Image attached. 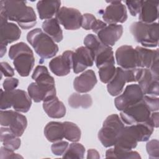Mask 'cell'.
<instances>
[{
    "instance_id": "obj_1",
    "label": "cell",
    "mask_w": 159,
    "mask_h": 159,
    "mask_svg": "<svg viewBox=\"0 0 159 159\" xmlns=\"http://www.w3.org/2000/svg\"><path fill=\"white\" fill-rule=\"evenodd\" d=\"M0 11H2L8 20L16 22L23 29L33 27L37 23L36 14L26 2L20 1H1Z\"/></svg>"
},
{
    "instance_id": "obj_2",
    "label": "cell",
    "mask_w": 159,
    "mask_h": 159,
    "mask_svg": "<svg viewBox=\"0 0 159 159\" xmlns=\"http://www.w3.org/2000/svg\"><path fill=\"white\" fill-rule=\"evenodd\" d=\"M153 128L150 120L124 126L114 146L120 149L131 150L136 147L139 142L147 141L153 133Z\"/></svg>"
},
{
    "instance_id": "obj_3",
    "label": "cell",
    "mask_w": 159,
    "mask_h": 159,
    "mask_svg": "<svg viewBox=\"0 0 159 159\" xmlns=\"http://www.w3.org/2000/svg\"><path fill=\"white\" fill-rule=\"evenodd\" d=\"M9 57L13 60L15 70L20 76L29 75L35 64V58L31 48L24 42H19L11 46Z\"/></svg>"
},
{
    "instance_id": "obj_4",
    "label": "cell",
    "mask_w": 159,
    "mask_h": 159,
    "mask_svg": "<svg viewBox=\"0 0 159 159\" xmlns=\"http://www.w3.org/2000/svg\"><path fill=\"white\" fill-rule=\"evenodd\" d=\"M27 40L37 54L43 59L53 57L58 51V47L53 39L40 28L29 32Z\"/></svg>"
},
{
    "instance_id": "obj_5",
    "label": "cell",
    "mask_w": 159,
    "mask_h": 159,
    "mask_svg": "<svg viewBox=\"0 0 159 159\" xmlns=\"http://www.w3.org/2000/svg\"><path fill=\"white\" fill-rule=\"evenodd\" d=\"M135 40L146 47H156L158 44V24L135 22L130 27Z\"/></svg>"
},
{
    "instance_id": "obj_6",
    "label": "cell",
    "mask_w": 159,
    "mask_h": 159,
    "mask_svg": "<svg viewBox=\"0 0 159 159\" xmlns=\"http://www.w3.org/2000/svg\"><path fill=\"white\" fill-rule=\"evenodd\" d=\"M0 109L5 110L11 107L19 112H27L29 111L32 100L29 94L22 89H14L11 91L1 90Z\"/></svg>"
},
{
    "instance_id": "obj_7",
    "label": "cell",
    "mask_w": 159,
    "mask_h": 159,
    "mask_svg": "<svg viewBox=\"0 0 159 159\" xmlns=\"http://www.w3.org/2000/svg\"><path fill=\"white\" fill-rule=\"evenodd\" d=\"M124 127V122L116 114L107 117L98 132V139L105 147L114 146Z\"/></svg>"
},
{
    "instance_id": "obj_8",
    "label": "cell",
    "mask_w": 159,
    "mask_h": 159,
    "mask_svg": "<svg viewBox=\"0 0 159 159\" xmlns=\"http://www.w3.org/2000/svg\"><path fill=\"white\" fill-rule=\"evenodd\" d=\"M139 68L126 70L120 67L116 68L114 77L107 85L108 93L112 96H117L122 91L126 83L137 82Z\"/></svg>"
},
{
    "instance_id": "obj_9",
    "label": "cell",
    "mask_w": 159,
    "mask_h": 159,
    "mask_svg": "<svg viewBox=\"0 0 159 159\" xmlns=\"http://www.w3.org/2000/svg\"><path fill=\"white\" fill-rule=\"evenodd\" d=\"M150 115L151 111L143 99L139 102L122 111L120 114L122 121L129 125L148 122Z\"/></svg>"
},
{
    "instance_id": "obj_10",
    "label": "cell",
    "mask_w": 159,
    "mask_h": 159,
    "mask_svg": "<svg viewBox=\"0 0 159 159\" xmlns=\"http://www.w3.org/2000/svg\"><path fill=\"white\" fill-rule=\"evenodd\" d=\"M0 120L2 126L9 127L13 134L19 137L24 134L27 125L25 116L16 111L1 110Z\"/></svg>"
},
{
    "instance_id": "obj_11",
    "label": "cell",
    "mask_w": 159,
    "mask_h": 159,
    "mask_svg": "<svg viewBox=\"0 0 159 159\" xmlns=\"http://www.w3.org/2000/svg\"><path fill=\"white\" fill-rule=\"evenodd\" d=\"M143 96L144 94L139 84H132L127 85L123 93L115 99L114 104L116 107L119 111H122L141 101Z\"/></svg>"
},
{
    "instance_id": "obj_12",
    "label": "cell",
    "mask_w": 159,
    "mask_h": 159,
    "mask_svg": "<svg viewBox=\"0 0 159 159\" xmlns=\"http://www.w3.org/2000/svg\"><path fill=\"white\" fill-rule=\"evenodd\" d=\"M56 19L65 29L74 30L81 27L83 15L76 9L64 6L60 8Z\"/></svg>"
},
{
    "instance_id": "obj_13",
    "label": "cell",
    "mask_w": 159,
    "mask_h": 159,
    "mask_svg": "<svg viewBox=\"0 0 159 159\" xmlns=\"http://www.w3.org/2000/svg\"><path fill=\"white\" fill-rule=\"evenodd\" d=\"M116 60L122 68L134 70L139 68L137 52L132 46L125 45L119 47L116 52Z\"/></svg>"
},
{
    "instance_id": "obj_14",
    "label": "cell",
    "mask_w": 159,
    "mask_h": 159,
    "mask_svg": "<svg viewBox=\"0 0 159 159\" xmlns=\"http://www.w3.org/2000/svg\"><path fill=\"white\" fill-rule=\"evenodd\" d=\"M137 82L144 94L158 96L159 78L155 76L150 69L139 68Z\"/></svg>"
},
{
    "instance_id": "obj_15",
    "label": "cell",
    "mask_w": 159,
    "mask_h": 159,
    "mask_svg": "<svg viewBox=\"0 0 159 159\" xmlns=\"http://www.w3.org/2000/svg\"><path fill=\"white\" fill-rule=\"evenodd\" d=\"M107 2H109V5L106 7L102 14V19L105 23L117 24V23L125 22L127 19V13L125 5L120 1Z\"/></svg>"
},
{
    "instance_id": "obj_16",
    "label": "cell",
    "mask_w": 159,
    "mask_h": 159,
    "mask_svg": "<svg viewBox=\"0 0 159 159\" xmlns=\"http://www.w3.org/2000/svg\"><path fill=\"white\" fill-rule=\"evenodd\" d=\"M73 51L66 50L61 55L51 60L49 62L51 71L58 76L67 75L73 68Z\"/></svg>"
},
{
    "instance_id": "obj_17",
    "label": "cell",
    "mask_w": 159,
    "mask_h": 159,
    "mask_svg": "<svg viewBox=\"0 0 159 159\" xmlns=\"http://www.w3.org/2000/svg\"><path fill=\"white\" fill-rule=\"evenodd\" d=\"M32 78L40 88L53 95H56L55 80L50 75L47 67L43 65L37 66L34 70Z\"/></svg>"
},
{
    "instance_id": "obj_18",
    "label": "cell",
    "mask_w": 159,
    "mask_h": 159,
    "mask_svg": "<svg viewBox=\"0 0 159 159\" xmlns=\"http://www.w3.org/2000/svg\"><path fill=\"white\" fill-rule=\"evenodd\" d=\"M94 58L91 51L86 47H80L76 49L73 55V69L75 73L83 71L87 68L92 66Z\"/></svg>"
},
{
    "instance_id": "obj_19",
    "label": "cell",
    "mask_w": 159,
    "mask_h": 159,
    "mask_svg": "<svg viewBox=\"0 0 159 159\" xmlns=\"http://www.w3.org/2000/svg\"><path fill=\"white\" fill-rule=\"evenodd\" d=\"M123 33V27L119 24H109L98 32V38L101 42L109 47L114 45L121 37Z\"/></svg>"
},
{
    "instance_id": "obj_20",
    "label": "cell",
    "mask_w": 159,
    "mask_h": 159,
    "mask_svg": "<svg viewBox=\"0 0 159 159\" xmlns=\"http://www.w3.org/2000/svg\"><path fill=\"white\" fill-rule=\"evenodd\" d=\"M97 78L92 70H88L76 77L73 81V87L79 93L90 91L97 83Z\"/></svg>"
},
{
    "instance_id": "obj_21",
    "label": "cell",
    "mask_w": 159,
    "mask_h": 159,
    "mask_svg": "<svg viewBox=\"0 0 159 159\" xmlns=\"http://www.w3.org/2000/svg\"><path fill=\"white\" fill-rule=\"evenodd\" d=\"M43 108L47 116L53 119L62 118L66 114L65 105L56 95L45 99L43 101Z\"/></svg>"
},
{
    "instance_id": "obj_22",
    "label": "cell",
    "mask_w": 159,
    "mask_h": 159,
    "mask_svg": "<svg viewBox=\"0 0 159 159\" xmlns=\"http://www.w3.org/2000/svg\"><path fill=\"white\" fill-rule=\"evenodd\" d=\"M158 1H143L139 19L140 22L152 24L158 17Z\"/></svg>"
},
{
    "instance_id": "obj_23",
    "label": "cell",
    "mask_w": 159,
    "mask_h": 159,
    "mask_svg": "<svg viewBox=\"0 0 159 159\" xmlns=\"http://www.w3.org/2000/svg\"><path fill=\"white\" fill-rule=\"evenodd\" d=\"M0 45L4 46L17 40L21 35L19 27L11 22H7L0 24Z\"/></svg>"
},
{
    "instance_id": "obj_24",
    "label": "cell",
    "mask_w": 159,
    "mask_h": 159,
    "mask_svg": "<svg viewBox=\"0 0 159 159\" xmlns=\"http://www.w3.org/2000/svg\"><path fill=\"white\" fill-rule=\"evenodd\" d=\"M135 50L138 53L139 68L149 69L155 62L158 61V49L152 50L137 46Z\"/></svg>"
},
{
    "instance_id": "obj_25",
    "label": "cell",
    "mask_w": 159,
    "mask_h": 159,
    "mask_svg": "<svg viewBox=\"0 0 159 159\" xmlns=\"http://www.w3.org/2000/svg\"><path fill=\"white\" fill-rule=\"evenodd\" d=\"M61 5L60 1H40L37 4V9L41 19H50L57 14Z\"/></svg>"
},
{
    "instance_id": "obj_26",
    "label": "cell",
    "mask_w": 159,
    "mask_h": 159,
    "mask_svg": "<svg viewBox=\"0 0 159 159\" xmlns=\"http://www.w3.org/2000/svg\"><path fill=\"white\" fill-rule=\"evenodd\" d=\"M45 33L50 37L54 42H60L63 40V32L60 24L56 18L45 20L42 25Z\"/></svg>"
},
{
    "instance_id": "obj_27",
    "label": "cell",
    "mask_w": 159,
    "mask_h": 159,
    "mask_svg": "<svg viewBox=\"0 0 159 159\" xmlns=\"http://www.w3.org/2000/svg\"><path fill=\"white\" fill-rule=\"evenodd\" d=\"M44 135L50 142L61 140L64 138L63 122L55 121L48 122L44 128Z\"/></svg>"
},
{
    "instance_id": "obj_28",
    "label": "cell",
    "mask_w": 159,
    "mask_h": 159,
    "mask_svg": "<svg viewBox=\"0 0 159 159\" xmlns=\"http://www.w3.org/2000/svg\"><path fill=\"white\" fill-rule=\"evenodd\" d=\"M1 141L4 147L12 150H17L21 143L20 139L11 130L9 127L1 128Z\"/></svg>"
},
{
    "instance_id": "obj_29",
    "label": "cell",
    "mask_w": 159,
    "mask_h": 159,
    "mask_svg": "<svg viewBox=\"0 0 159 159\" xmlns=\"http://www.w3.org/2000/svg\"><path fill=\"white\" fill-rule=\"evenodd\" d=\"M68 104L72 108L82 107L88 109L93 104L92 98L88 94H80V93H73L68 98Z\"/></svg>"
},
{
    "instance_id": "obj_30",
    "label": "cell",
    "mask_w": 159,
    "mask_h": 159,
    "mask_svg": "<svg viewBox=\"0 0 159 159\" xmlns=\"http://www.w3.org/2000/svg\"><path fill=\"white\" fill-rule=\"evenodd\" d=\"M107 25L104 22L97 19L92 14L86 13L83 15L81 27L85 30H93L96 34Z\"/></svg>"
},
{
    "instance_id": "obj_31",
    "label": "cell",
    "mask_w": 159,
    "mask_h": 159,
    "mask_svg": "<svg viewBox=\"0 0 159 159\" xmlns=\"http://www.w3.org/2000/svg\"><path fill=\"white\" fill-rule=\"evenodd\" d=\"M94 60L98 68L108 63L115 64L114 52L112 47L104 45V47L96 54Z\"/></svg>"
},
{
    "instance_id": "obj_32",
    "label": "cell",
    "mask_w": 159,
    "mask_h": 159,
    "mask_svg": "<svg viewBox=\"0 0 159 159\" xmlns=\"http://www.w3.org/2000/svg\"><path fill=\"white\" fill-rule=\"evenodd\" d=\"M64 138L73 142H77L81 139V132L80 127L73 122L65 121L63 122Z\"/></svg>"
},
{
    "instance_id": "obj_33",
    "label": "cell",
    "mask_w": 159,
    "mask_h": 159,
    "mask_svg": "<svg viewBox=\"0 0 159 159\" xmlns=\"http://www.w3.org/2000/svg\"><path fill=\"white\" fill-rule=\"evenodd\" d=\"M106 158H114L122 159H139L141 158L139 153L136 151L125 150L116 147L111 148L106 152Z\"/></svg>"
},
{
    "instance_id": "obj_34",
    "label": "cell",
    "mask_w": 159,
    "mask_h": 159,
    "mask_svg": "<svg viewBox=\"0 0 159 159\" xmlns=\"http://www.w3.org/2000/svg\"><path fill=\"white\" fill-rule=\"evenodd\" d=\"M27 91L29 96L35 102L43 101L48 97L55 96L52 95L44 89L40 88L35 82L31 83L27 88Z\"/></svg>"
},
{
    "instance_id": "obj_35",
    "label": "cell",
    "mask_w": 159,
    "mask_h": 159,
    "mask_svg": "<svg viewBox=\"0 0 159 159\" xmlns=\"http://www.w3.org/2000/svg\"><path fill=\"white\" fill-rule=\"evenodd\" d=\"M84 153L85 148L82 144L73 142L70 144L68 148L63 155V158L82 159L84 157Z\"/></svg>"
},
{
    "instance_id": "obj_36",
    "label": "cell",
    "mask_w": 159,
    "mask_h": 159,
    "mask_svg": "<svg viewBox=\"0 0 159 159\" xmlns=\"http://www.w3.org/2000/svg\"><path fill=\"white\" fill-rule=\"evenodd\" d=\"M83 42L85 47L91 51L94 58L96 54L105 45L101 42L98 37L92 34H88L85 37Z\"/></svg>"
},
{
    "instance_id": "obj_37",
    "label": "cell",
    "mask_w": 159,
    "mask_h": 159,
    "mask_svg": "<svg viewBox=\"0 0 159 159\" xmlns=\"http://www.w3.org/2000/svg\"><path fill=\"white\" fill-rule=\"evenodd\" d=\"M116 68L114 64L108 63L104 65L99 68V76L101 82L108 83L114 77Z\"/></svg>"
},
{
    "instance_id": "obj_38",
    "label": "cell",
    "mask_w": 159,
    "mask_h": 159,
    "mask_svg": "<svg viewBox=\"0 0 159 159\" xmlns=\"http://www.w3.org/2000/svg\"><path fill=\"white\" fill-rule=\"evenodd\" d=\"M158 140L153 139L147 143L146 149L148 154V157L151 159H158L159 158V147Z\"/></svg>"
},
{
    "instance_id": "obj_39",
    "label": "cell",
    "mask_w": 159,
    "mask_h": 159,
    "mask_svg": "<svg viewBox=\"0 0 159 159\" xmlns=\"http://www.w3.org/2000/svg\"><path fill=\"white\" fill-rule=\"evenodd\" d=\"M68 142L66 141L59 140L53 143L51 146L52 153L57 156H61L64 154L68 147Z\"/></svg>"
},
{
    "instance_id": "obj_40",
    "label": "cell",
    "mask_w": 159,
    "mask_h": 159,
    "mask_svg": "<svg viewBox=\"0 0 159 159\" xmlns=\"http://www.w3.org/2000/svg\"><path fill=\"white\" fill-rule=\"evenodd\" d=\"M142 99L151 112L158 111L159 104V99L158 97L144 95Z\"/></svg>"
},
{
    "instance_id": "obj_41",
    "label": "cell",
    "mask_w": 159,
    "mask_h": 159,
    "mask_svg": "<svg viewBox=\"0 0 159 159\" xmlns=\"http://www.w3.org/2000/svg\"><path fill=\"white\" fill-rule=\"evenodd\" d=\"M143 1H126L125 4L132 16H136L139 14Z\"/></svg>"
},
{
    "instance_id": "obj_42",
    "label": "cell",
    "mask_w": 159,
    "mask_h": 159,
    "mask_svg": "<svg viewBox=\"0 0 159 159\" xmlns=\"http://www.w3.org/2000/svg\"><path fill=\"white\" fill-rule=\"evenodd\" d=\"M19 84V80L16 78H9L6 79L2 84V87L5 91H11L14 90Z\"/></svg>"
},
{
    "instance_id": "obj_43",
    "label": "cell",
    "mask_w": 159,
    "mask_h": 159,
    "mask_svg": "<svg viewBox=\"0 0 159 159\" xmlns=\"http://www.w3.org/2000/svg\"><path fill=\"white\" fill-rule=\"evenodd\" d=\"M19 158H23V157L22 156L18 155L17 153H15L14 152V150L7 148L4 146L1 147V153H0V158L1 159Z\"/></svg>"
},
{
    "instance_id": "obj_44",
    "label": "cell",
    "mask_w": 159,
    "mask_h": 159,
    "mask_svg": "<svg viewBox=\"0 0 159 159\" xmlns=\"http://www.w3.org/2000/svg\"><path fill=\"white\" fill-rule=\"evenodd\" d=\"M1 73L6 77H11L14 75V69L7 62H1Z\"/></svg>"
},
{
    "instance_id": "obj_45",
    "label": "cell",
    "mask_w": 159,
    "mask_h": 159,
    "mask_svg": "<svg viewBox=\"0 0 159 159\" xmlns=\"http://www.w3.org/2000/svg\"><path fill=\"white\" fill-rule=\"evenodd\" d=\"M150 120L153 127L157 128L158 127V112H153L150 115Z\"/></svg>"
},
{
    "instance_id": "obj_46",
    "label": "cell",
    "mask_w": 159,
    "mask_h": 159,
    "mask_svg": "<svg viewBox=\"0 0 159 159\" xmlns=\"http://www.w3.org/2000/svg\"><path fill=\"white\" fill-rule=\"evenodd\" d=\"M100 156L98 151L94 149H89L88 150L87 158H99Z\"/></svg>"
},
{
    "instance_id": "obj_47",
    "label": "cell",
    "mask_w": 159,
    "mask_h": 159,
    "mask_svg": "<svg viewBox=\"0 0 159 159\" xmlns=\"http://www.w3.org/2000/svg\"><path fill=\"white\" fill-rule=\"evenodd\" d=\"M6 52V46L1 45V57H2Z\"/></svg>"
}]
</instances>
